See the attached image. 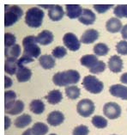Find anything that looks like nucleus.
Returning a JSON list of instances; mask_svg holds the SVG:
<instances>
[{
	"mask_svg": "<svg viewBox=\"0 0 127 135\" xmlns=\"http://www.w3.org/2000/svg\"><path fill=\"white\" fill-rule=\"evenodd\" d=\"M80 80V74L76 70L59 71L53 75V81L55 85L59 87H67L76 84Z\"/></svg>",
	"mask_w": 127,
	"mask_h": 135,
	"instance_id": "1",
	"label": "nucleus"
},
{
	"mask_svg": "<svg viewBox=\"0 0 127 135\" xmlns=\"http://www.w3.org/2000/svg\"><path fill=\"white\" fill-rule=\"evenodd\" d=\"M44 11L39 7H32L27 11L25 16V22L30 28H40L44 18Z\"/></svg>",
	"mask_w": 127,
	"mask_h": 135,
	"instance_id": "2",
	"label": "nucleus"
},
{
	"mask_svg": "<svg viewBox=\"0 0 127 135\" xmlns=\"http://www.w3.org/2000/svg\"><path fill=\"white\" fill-rule=\"evenodd\" d=\"M22 46H23V54L25 55H28L33 59L40 57L41 50L40 47L37 45L36 36L28 35L24 37L22 41Z\"/></svg>",
	"mask_w": 127,
	"mask_h": 135,
	"instance_id": "3",
	"label": "nucleus"
},
{
	"mask_svg": "<svg viewBox=\"0 0 127 135\" xmlns=\"http://www.w3.org/2000/svg\"><path fill=\"white\" fill-rule=\"evenodd\" d=\"M23 15L22 8L17 5H5V15H4V26L11 27L15 24Z\"/></svg>",
	"mask_w": 127,
	"mask_h": 135,
	"instance_id": "4",
	"label": "nucleus"
},
{
	"mask_svg": "<svg viewBox=\"0 0 127 135\" xmlns=\"http://www.w3.org/2000/svg\"><path fill=\"white\" fill-rule=\"evenodd\" d=\"M83 86L91 94H100L104 89V84L95 76L88 75L83 78Z\"/></svg>",
	"mask_w": 127,
	"mask_h": 135,
	"instance_id": "5",
	"label": "nucleus"
},
{
	"mask_svg": "<svg viewBox=\"0 0 127 135\" xmlns=\"http://www.w3.org/2000/svg\"><path fill=\"white\" fill-rule=\"evenodd\" d=\"M95 109V106L93 101L90 99H83L77 105V111L82 117L88 118L91 116Z\"/></svg>",
	"mask_w": 127,
	"mask_h": 135,
	"instance_id": "6",
	"label": "nucleus"
},
{
	"mask_svg": "<svg viewBox=\"0 0 127 135\" xmlns=\"http://www.w3.org/2000/svg\"><path fill=\"white\" fill-rule=\"evenodd\" d=\"M103 114L110 120H115L121 115V108L116 103H106L103 107Z\"/></svg>",
	"mask_w": 127,
	"mask_h": 135,
	"instance_id": "7",
	"label": "nucleus"
},
{
	"mask_svg": "<svg viewBox=\"0 0 127 135\" xmlns=\"http://www.w3.org/2000/svg\"><path fill=\"white\" fill-rule=\"evenodd\" d=\"M63 42L65 47L72 52L79 50L81 47L80 40L73 33H66L63 37Z\"/></svg>",
	"mask_w": 127,
	"mask_h": 135,
	"instance_id": "8",
	"label": "nucleus"
},
{
	"mask_svg": "<svg viewBox=\"0 0 127 135\" xmlns=\"http://www.w3.org/2000/svg\"><path fill=\"white\" fill-rule=\"evenodd\" d=\"M48 9V16L52 21L58 22L62 20L64 16V11L62 6L58 4H49L45 6H41Z\"/></svg>",
	"mask_w": 127,
	"mask_h": 135,
	"instance_id": "9",
	"label": "nucleus"
},
{
	"mask_svg": "<svg viewBox=\"0 0 127 135\" xmlns=\"http://www.w3.org/2000/svg\"><path fill=\"white\" fill-rule=\"evenodd\" d=\"M110 94L113 97L120 98L122 100H127V86L123 84H113L109 89Z\"/></svg>",
	"mask_w": 127,
	"mask_h": 135,
	"instance_id": "10",
	"label": "nucleus"
},
{
	"mask_svg": "<svg viewBox=\"0 0 127 135\" xmlns=\"http://www.w3.org/2000/svg\"><path fill=\"white\" fill-rule=\"evenodd\" d=\"M108 65L109 70L114 73H119L123 70V60L119 55H113L108 60Z\"/></svg>",
	"mask_w": 127,
	"mask_h": 135,
	"instance_id": "11",
	"label": "nucleus"
},
{
	"mask_svg": "<svg viewBox=\"0 0 127 135\" xmlns=\"http://www.w3.org/2000/svg\"><path fill=\"white\" fill-rule=\"evenodd\" d=\"M64 114L62 113V112L58 111V110L51 112L47 118V123L49 124L50 126H53V127L59 126V125H61L64 122Z\"/></svg>",
	"mask_w": 127,
	"mask_h": 135,
	"instance_id": "12",
	"label": "nucleus"
},
{
	"mask_svg": "<svg viewBox=\"0 0 127 135\" xmlns=\"http://www.w3.org/2000/svg\"><path fill=\"white\" fill-rule=\"evenodd\" d=\"M98 38L99 32L94 28H90L83 32V34L81 36L80 41L83 44H92L98 40Z\"/></svg>",
	"mask_w": 127,
	"mask_h": 135,
	"instance_id": "13",
	"label": "nucleus"
},
{
	"mask_svg": "<svg viewBox=\"0 0 127 135\" xmlns=\"http://www.w3.org/2000/svg\"><path fill=\"white\" fill-rule=\"evenodd\" d=\"M66 15L70 19H79L83 14V9L79 4H66Z\"/></svg>",
	"mask_w": 127,
	"mask_h": 135,
	"instance_id": "14",
	"label": "nucleus"
},
{
	"mask_svg": "<svg viewBox=\"0 0 127 135\" xmlns=\"http://www.w3.org/2000/svg\"><path fill=\"white\" fill-rule=\"evenodd\" d=\"M123 28L122 22L117 17H111L109 20H107L106 23V30L112 33V34H115L121 31Z\"/></svg>",
	"mask_w": 127,
	"mask_h": 135,
	"instance_id": "15",
	"label": "nucleus"
},
{
	"mask_svg": "<svg viewBox=\"0 0 127 135\" xmlns=\"http://www.w3.org/2000/svg\"><path fill=\"white\" fill-rule=\"evenodd\" d=\"M54 40L53 34L50 30H43L36 36L37 43L42 46H47L51 44Z\"/></svg>",
	"mask_w": 127,
	"mask_h": 135,
	"instance_id": "16",
	"label": "nucleus"
},
{
	"mask_svg": "<svg viewBox=\"0 0 127 135\" xmlns=\"http://www.w3.org/2000/svg\"><path fill=\"white\" fill-rule=\"evenodd\" d=\"M79 22H82L84 25H91L93 24L96 20V16L89 9H83V14L79 17Z\"/></svg>",
	"mask_w": 127,
	"mask_h": 135,
	"instance_id": "17",
	"label": "nucleus"
},
{
	"mask_svg": "<svg viewBox=\"0 0 127 135\" xmlns=\"http://www.w3.org/2000/svg\"><path fill=\"white\" fill-rule=\"evenodd\" d=\"M39 63H40V66L42 68L45 69V70L53 69L55 66V65H56L54 57L53 55H50V54L41 55L40 59H39Z\"/></svg>",
	"mask_w": 127,
	"mask_h": 135,
	"instance_id": "18",
	"label": "nucleus"
},
{
	"mask_svg": "<svg viewBox=\"0 0 127 135\" xmlns=\"http://www.w3.org/2000/svg\"><path fill=\"white\" fill-rule=\"evenodd\" d=\"M5 72L9 75L17 74L18 70V60L14 58H7L4 64Z\"/></svg>",
	"mask_w": 127,
	"mask_h": 135,
	"instance_id": "19",
	"label": "nucleus"
},
{
	"mask_svg": "<svg viewBox=\"0 0 127 135\" xmlns=\"http://www.w3.org/2000/svg\"><path fill=\"white\" fill-rule=\"evenodd\" d=\"M17 79L19 83H24L30 80L32 77V71L29 68L26 66H21L18 68L17 74Z\"/></svg>",
	"mask_w": 127,
	"mask_h": 135,
	"instance_id": "20",
	"label": "nucleus"
},
{
	"mask_svg": "<svg viewBox=\"0 0 127 135\" xmlns=\"http://www.w3.org/2000/svg\"><path fill=\"white\" fill-rule=\"evenodd\" d=\"M45 99L47 100L48 103H50L52 105H56L63 100V94L58 90H51L47 94V97H45Z\"/></svg>",
	"mask_w": 127,
	"mask_h": 135,
	"instance_id": "21",
	"label": "nucleus"
},
{
	"mask_svg": "<svg viewBox=\"0 0 127 135\" xmlns=\"http://www.w3.org/2000/svg\"><path fill=\"white\" fill-rule=\"evenodd\" d=\"M32 122V117L28 114H21L15 120L14 125L17 128H25L31 124Z\"/></svg>",
	"mask_w": 127,
	"mask_h": 135,
	"instance_id": "22",
	"label": "nucleus"
},
{
	"mask_svg": "<svg viewBox=\"0 0 127 135\" xmlns=\"http://www.w3.org/2000/svg\"><path fill=\"white\" fill-rule=\"evenodd\" d=\"M98 61H99V60L95 54L83 55L80 60V62H81V64H82V65H83V66H85L89 69L92 68Z\"/></svg>",
	"mask_w": 127,
	"mask_h": 135,
	"instance_id": "23",
	"label": "nucleus"
},
{
	"mask_svg": "<svg viewBox=\"0 0 127 135\" xmlns=\"http://www.w3.org/2000/svg\"><path fill=\"white\" fill-rule=\"evenodd\" d=\"M29 109L34 114H41L45 111V104L41 100H33L29 104Z\"/></svg>",
	"mask_w": 127,
	"mask_h": 135,
	"instance_id": "24",
	"label": "nucleus"
},
{
	"mask_svg": "<svg viewBox=\"0 0 127 135\" xmlns=\"http://www.w3.org/2000/svg\"><path fill=\"white\" fill-rule=\"evenodd\" d=\"M24 110V103L22 101H16L15 103L9 108V109L5 110V113L7 114H11V115H17L20 114L22 111Z\"/></svg>",
	"mask_w": 127,
	"mask_h": 135,
	"instance_id": "25",
	"label": "nucleus"
},
{
	"mask_svg": "<svg viewBox=\"0 0 127 135\" xmlns=\"http://www.w3.org/2000/svg\"><path fill=\"white\" fill-rule=\"evenodd\" d=\"M5 56L6 58H14L17 59L22 54V48L20 45L16 44L11 47H5Z\"/></svg>",
	"mask_w": 127,
	"mask_h": 135,
	"instance_id": "26",
	"label": "nucleus"
},
{
	"mask_svg": "<svg viewBox=\"0 0 127 135\" xmlns=\"http://www.w3.org/2000/svg\"><path fill=\"white\" fill-rule=\"evenodd\" d=\"M65 94L68 98L71 100H76L81 95V90L76 85H70V86L65 87Z\"/></svg>",
	"mask_w": 127,
	"mask_h": 135,
	"instance_id": "27",
	"label": "nucleus"
},
{
	"mask_svg": "<svg viewBox=\"0 0 127 135\" xmlns=\"http://www.w3.org/2000/svg\"><path fill=\"white\" fill-rule=\"evenodd\" d=\"M17 98V94L15 91L13 90H7L4 93V108L5 110L9 109L13 104L15 103V102Z\"/></svg>",
	"mask_w": 127,
	"mask_h": 135,
	"instance_id": "28",
	"label": "nucleus"
},
{
	"mask_svg": "<svg viewBox=\"0 0 127 135\" xmlns=\"http://www.w3.org/2000/svg\"><path fill=\"white\" fill-rule=\"evenodd\" d=\"M32 130L35 135H45L49 131V127L43 122H36L32 127Z\"/></svg>",
	"mask_w": 127,
	"mask_h": 135,
	"instance_id": "29",
	"label": "nucleus"
},
{
	"mask_svg": "<svg viewBox=\"0 0 127 135\" xmlns=\"http://www.w3.org/2000/svg\"><path fill=\"white\" fill-rule=\"evenodd\" d=\"M91 121H92L93 126L96 128H99V129H103V128L107 127V120L100 115H94Z\"/></svg>",
	"mask_w": 127,
	"mask_h": 135,
	"instance_id": "30",
	"label": "nucleus"
},
{
	"mask_svg": "<svg viewBox=\"0 0 127 135\" xmlns=\"http://www.w3.org/2000/svg\"><path fill=\"white\" fill-rule=\"evenodd\" d=\"M93 50L96 56H106L109 52V47L106 44L100 42L94 46Z\"/></svg>",
	"mask_w": 127,
	"mask_h": 135,
	"instance_id": "31",
	"label": "nucleus"
},
{
	"mask_svg": "<svg viewBox=\"0 0 127 135\" xmlns=\"http://www.w3.org/2000/svg\"><path fill=\"white\" fill-rule=\"evenodd\" d=\"M113 14L117 18H127V4L117 5L113 11Z\"/></svg>",
	"mask_w": 127,
	"mask_h": 135,
	"instance_id": "32",
	"label": "nucleus"
},
{
	"mask_svg": "<svg viewBox=\"0 0 127 135\" xmlns=\"http://www.w3.org/2000/svg\"><path fill=\"white\" fill-rule=\"evenodd\" d=\"M67 54V50L64 47L58 46L56 47L53 51H52V55L56 59H62Z\"/></svg>",
	"mask_w": 127,
	"mask_h": 135,
	"instance_id": "33",
	"label": "nucleus"
},
{
	"mask_svg": "<svg viewBox=\"0 0 127 135\" xmlns=\"http://www.w3.org/2000/svg\"><path fill=\"white\" fill-rule=\"evenodd\" d=\"M106 67V65L105 64V62L101 61V60H99L92 68L89 69V71L91 72V73H94V74H99V73H101L102 71H105Z\"/></svg>",
	"mask_w": 127,
	"mask_h": 135,
	"instance_id": "34",
	"label": "nucleus"
},
{
	"mask_svg": "<svg viewBox=\"0 0 127 135\" xmlns=\"http://www.w3.org/2000/svg\"><path fill=\"white\" fill-rule=\"evenodd\" d=\"M16 41H17V39H16V36L11 34V33H5L4 35V45L5 47H11L12 46L16 45Z\"/></svg>",
	"mask_w": 127,
	"mask_h": 135,
	"instance_id": "35",
	"label": "nucleus"
},
{
	"mask_svg": "<svg viewBox=\"0 0 127 135\" xmlns=\"http://www.w3.org/2000/svg\"><path fill=\"white\" fill-rule=\"evenodd\" d=\"M89 127L85 125H80L74 128L72 132V135H89Z\"/></svg>",
	"mask_w": 127,
	"mask_h": 135,
	"instance_id": "36",
	"label": "nucleus"
},
{
	"mask_svg": "<svg viewBox=\"0 0 127 135\" xmlns=\"http://www.w3.org/2000/svg\"><path fill=\"white\" fill-rule=\"evenodd\" d=\"M117 52L120 55H127V41H120L116 45Z\"/></svg>",
	"mask_w": 127,
	"mask_h": 135,
	"instance_id": "37",
	"label": "nucleus"
},
{
	"mask_svg": "<svg viewBox=\"0 0 127 135\" xmlns=\"http://www.w3.org/2000/svg\"><path fill=\"white\" fill-rule=\"evenodd\" d=\"M113 7V4H94V9H95V11H97L100 14L102 13H106L108 9Z\"/></svg>",
	"mask_w": 127,
	"mask_h": 135,
	"instance_id": "38",
	"label": "nucleus"
},
{
	"mask_svg": "<svg viewBox=\"0 0 127 135\" xmlns=\"http://www.w3.org/2000/svg\"><path fill=\"white\" fill-rule=\"evenodd\" d=\"M34 60L33 58L29 57L28 55H25L23 54L22 56V57L18 60V68L21 67V66H24L25 64H28V63H31V62H33Z\"/></svg>",
	"mask_w": 127,
	"mask_h": 135,
	"instance_id": "39",
	"label": "nucleus"
},
{
	"mask_svg": "<svg viewBox=\"0 0 127 135\" xmlns=\"http://www.w3.org/2000/svg\"><path fill=\"white\" fill-rule=\"evenodd\" d=\"M12 84H13V82L11 80V78L9 77H8V76H5V78H4V88L7 89V88L11 87Z\"/></svg>",
	"mask_w": 127,
	"mask_h": 135,
	"instance_id": "40",
	"label": "nucleus"
},
{
	"mask_svg": "<svg viewBox=\"0 0 127 135\" xmlns=\"http://www.w3.org/2000/svg\"><path fill=\"white\" fill-rule=\"evenodd\" d=\"M121 36L125 41H127V24L124 25L121 29Z\"/></svg>",
	"mask_w": 127,
	"mask_h": 135,
	"instance_id": "41",
	"label": "nucleus"
},
{
	"mask_svg": "<svg viewBox=\"0 0 127 135\" xmlns=\"http://www.w3.org/2000/svg\"><path fill=\"white\" fill-rule=\"evenodd\" d=\"M11 120L9 119V117L7 116V115H5L4 117V129L7 130L9 129V127H11Z\"/></svg>",
	"mask_w": 127,
	"mask_h": 135,
	"instance_id": "42",
	"label": "nucleus"
},
{
	"mask_svg": "<svg viewBox=\"0 0 127 135\" xmlns=\"http://www.w3.org/2000/svg\"><path fill=\"white\" fill-rule=\"evenodd\" d=\"M120 81H121L122 84H127V72H125V73H123L121 75V77H120Z\"/></svg>",
	"mask_w": 127,
	"mask_h": 135,
	"instance_id": "43",
	"label": "nucleus"
},
{
	"mask_svg": "<svg viewBox=\"0 0 127 135\" xmlns=\"http://www.w3.org/2000/svg\"><path fill=\"white\" fill-rule=\"evenodd\" d=\"M22 135H35V134L34 133V132L32 130V127H31V128H28L27 130H25Z\"/></svg>",
	"mask_w": 127,
	"mask_h": 135,
	"instance_id": "44",
	"label": "nucleus"
},
{
	"mask_svg": "<svg viewBox=\"0 0 127 135\" xmlns=\"http://www.w3.org/2000/svg\"><path fill=\"white\" fill-rule=\"evenodd\" d=\"M49 135H57V134H55V133H51V134H49Z\"/></svg>",
	"mask_w": 127,
	"mask_h": 135,
	"instance_id": "45",
	"label": "nucleus"
},
{
	"mask_svg": "<svg viewBox=\"0 0 127 135\" xmlns=\"http://www.w3.org/2000/svg\"><path fill=\"white\" fill-rule=\"evenodd\" d=\"M113 135H116V134H113Z\"/></svg>",
	"mask_w": 127,
	"mask_h": 135,
	"instance_id": "46",
	"label": "nucleus"
}]
</instances>
